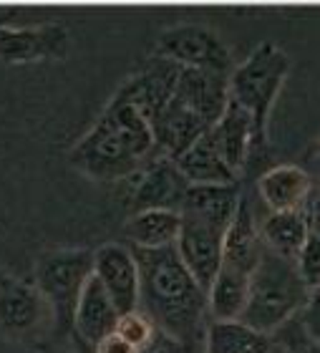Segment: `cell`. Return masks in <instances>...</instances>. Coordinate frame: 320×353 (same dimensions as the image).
I'll use <instances>...</instances> for the list:
<instances>
[{"instance_id":"obj_1","label":"cell","mask_w":320,"mask_h":353,"mask_svg":"<svg viewBox=\"0 0 320 353\" xmlns=\"http://www.w3.org/2000/svg\"><path fill=\"white\" fill-rule=\"evenodd\" d=\"M139 268V310L159 331L190 346L202 339L207 321V295L182 265L174 248L134 250Z\"/></svg>"},{"instance_id":"obj_2","label":"cell","mask_w":320,"mask_h":353,"mask_svg":"<svg viewBox=\"0 0 320 353\" xmlns=\"http://www.w3.org/2000/svg\"><path fill=\"white\" fill-rule=\"evenodd\" d=\"M154 159L152 129L131 103L114 96L71 149V164L96 182H121Z\"/></svg>"},{"instance_id":"obj_3","label":"cell","mask_w":320,"mask_h":353,"mask_svg":"<svg viewBox=\"0 0 320 353\" xmlns=\"http://www.w3.org/2000/svg\"><path fill=\"white\" fill-rule=\"evenodd\" d=\"M318 290L303 283L295 263L277 258L262 248L257 265L248 280V303L240 321L260 333H275L285 321L298 316Z\"/></svg>"},{"instance_id":"obj_4","label":"cell","mask_w":320,"mask_h":353,"mask_svg":"<svg viewBox=\"0 0 320 353\" xmlns=\"http://www.w3.org/2000/svg\"><path fill=\"white\" fill-rule=\"evenodd\" d=\"M290 74V56L275 43H260L245 63L230 71V101L237 103L252 121L255 149L262 154L268 149V119Z\"/></svg>"},{"instance_id":"obj_5","label":"cell","mask_w":320,"mask_h":353,"mask_svg":"<svg viewBox=\"0 0 320 353\" xmlns=\"http://www.w3.org/2000/svg\"><path fill=\"white\" fill-rule=\"evenodd\" d=\"M91 272H94L91 250L71 248V250L46 252L43 258H38L33 285L41 290L46 305L51 310V339L59 346L71 341L73 313Z\"/></svg>"},{"instance_id":"obj_6","label":"cell","mask_w":320,"mask_h":353,"mask_svg":"<svg viewBox=\"0 0 320 353\" xmlns=\"http://www.w3.org/2000/svg\"><path fill=\"white\" fill-rule=\"evenodd\" d=\"M157 56L179 68H199L227 76L232 68V56L225 41L199 23H184L164 30L157 41Z\"/></svg>"},{"instance_id":"obj_7","label":"cell","mask_w":320,"mask_h":353,"mask_svg":"<svg viewBox=\"0 0 320 353\" xmlns=\"http://www.w3.org/2000/svg\"><path fill=\"white\" fill-rule=\"evenodd\" d=\"M46 323L51 328V310L41 290L0 265V336L28 341L36 339Z\"/></svg>"},{"instance_id":"obj_8","label":"cell","mask_w":320,"mask_h":353,"mask_svg":"<svg viewBox=\"0 0 320 353\" xmlns=\"http://www.w3.org/2000/svg\"><path fill=\"white\" fill-rule=\"evenodd\" d=\"M131 190L126 207L129 214L144 212V210H174L179 212L182 197L187 192V179L177 170L174 159L154 157L139 172L129 176Z\"/></svg>"},{"instance_id":"obj_9","label":"cell","mask_w":320,"mask_h":353,"mask_svg":"<svg viewBox=\"0 0 320 353\" xmlns=\"http://www.w3.org/2000/svg\"><path fill=\"white\" fill-rule=\"evenodd\" d=\"M94 258V278L101 283L114 308L131 313L139 308V268L137 258L126 243H106L91 250Z\"/></svg>"},{"instance_id":"obj_10","label":"cell","mask_w":320,"mask_h":353,"mask_svg":"<svg viewBox=\"0 0 320 353\" xmlns=\"http://www.w3.org/2000/svg\"><path fill=\"white\" fill-rule=\"evenodd\" d=\"M71 46L68 30L61 23L13 28L0 23V61L3 63H33V61L66 59Z\"/></svg>"},{"instance_id":"obj_11","label":"cell","mask_w":320,"mask_h":353,"mask_svg":"<svg viewBox=\"0 0 320 353\" xmlns=\"http://www.w3.org/2000/svg\"><path fill=\"white\" fill-rule=\"evenodd\" d=\"M222 235L225 232L199 225L194 220H184V217L179 225L174 250L187 268V272L197 280V285L202 288L204 293L214 280L217 270L222 268Z\"/></svg>"},{"instance_id":"obj_12","label":"cell","mask_w":320,"mask_h":353,"mask_svg":"<svg viewBox=\"0 0 320 353\" xmlns=\"http://www.w3.org/2000/svg\"><path fill=\"white\" fill-rule=\"evenodd\" d=\"M117 318L119 310L114 308L111 298L91 272V278L86 280V285L81 290L76 313H73L71 341L81 353H94L96 343L106 339L109 333H114Z\"/></svg>"},{"instance_id":"obj_13","label":"cell","mask_w":320,"mask_h":353,"mask_svg":"<svg viewBox=\"0 0 320 353\" xmlns=\"http://www.w3.org/2000/svg\"><path fill=\"white\" fill-rule=\"evenodd\" d=\"M318 194L308 199V205L298 212H270L260 222V243L262 248L277 258L295 260L303 250L310 232H318Z\"/></svg>"},{"instance_id":"obj_14","label":"cell","mask_w":320,"mask_h":353,"mask_svg":"<svg viewBox=\"0 0 320 353\" xmlns=\"http://www.w3.org/2000/svg\"><path fill=\"white\" fill-rule=\"evenodd\" d=\"M174 96L207 126H214L230 103V76L199 68H179Z\"/></svg>"},{"instance_id":"obj_15","label":"cell","mask_w":320,"mask_h":353,"mask_svg":"<svg viewBox=\"0 0 320 353\" xmlns=\"http://www.w3.org/2000/svg\"><path fill=\"white\" fill-rule=\"evenodd\" d=\"M177 76H179V66H174V63H169L164 59H157L152 63H146L144 71L131 76L114 96L131 103L146 121H152L174 94Z\"/></svg>"},{"instance_id":"obj_16","label":"cell","mask_w":320,"mask_h":353,"mask_svg":"<svg viewBox=\"0 0 320 353\" xmlns=\"http://www.w3.org/2000/svg\"><path fill=\"white\" fill-rule=\"evenodd\" d=\"M240 182L237 184H190L179 205V217L225 232L234 210L240 205Z\"/></svg>"},{"instance_id":"obj_17","label":"cell","mask_w":320,"mask_h":353,"mask_svg":"<svg viewBox=\"0 0 320 353\" xmlns=\"http://www.w3.org/2000/svg\"><path fill=\"white\" fill-rule=\"evenodd\" d=\"M257 194L270 212H298L315 194V187L303 167L277 164L257 176Z\"/></svg>"},{"instance_id":"obj_18","label":"cell","mask_w":320,"mask_h":353,"mask_svg":"<svg viewBox=\"0 0 320 353\" xmlns=\"http://www.w3.org/2000/svg\"><path fill=\"white\" fill-rule=\"evenodd\" d=\"M210 134L225 164L237 174V179H242L245 170L252 162V149H255V134H252L250 117L237 103L230 101L225 114L217 119V124L210 126Z\"/></svg>"},{"instance_id":"obj_19","label":"cell","mask_w":320,"mask_h":353,"mask_svg":"<svg viewBox=\"0 0 320 353\" xmlns=\"http://www.w3.org/2000/svg\"><path fill=\"white\" fill-rule=\"evenodd\" d=\"M260 255L262 243L260 232H257L255 212H252L248 194H242L240 205H237L232 220H230L225 235H222V265L250 275Z\"/></svg>"},{"instance_id":"obj_20","label":"cell","mask_w":320,"mask_h":353,"mask_svg":"<svg viewBox=\"0 0 320 353\" xmlns=\"http://www.w3.org/2000/svg\"><path fill=\"white\" fill-rule=\"evenodd\" d=\"M187 184H237V174L225 164L210 129L174 159Z\"/></svg>"},{"instance_id":"obj_21","label":"cell","mask_w":320,"mask_h":353,"mask_svg":"<svg viewBox=\"0 0 320 353\" xmlns=\"http://www.w3.org/2000/svg\"><path fill=\"white\" fill-rule=\"evenodd\" d=\"M182 217L174 210H144L129 214L124 222L126 245L134 250H161L174 248Z\"/></svg>"},{"instance_id":"obj_22","label":"cell","mask_w":320,"mask_h":353,"mask_svg":"<svg viewBox=\"0 0 320 353\" xmlns=\"http://www.w3.org/2000/svg\"><path fill=\"white\" fill-rule=\"evenodd\" d=\"M204 353H272V339L237 321H210L202 333Z\"/></svg>"},{"instance_id":"obj_23","label":"cell","mask_w":320,"mask_h":353,"mask_svg":"<svg viewBox=\"0 0 320 353\" xmlns=\"http://www.w3.org/2000/svg\"><path fill=\"white\" fill-rule=\"evenodd\" d=\"M248 272L222 265L207 288V316L210 321H237L248 303Z\"/></svg>"},{"instance_id":"obj_24","label":"cell","mask_w":320,"mask_h":353,"mask_svg":"<svg viewBox=\"0 0 320 353\" xmlns=\"http://www.w3.org/2000/svg\"><path fill=\"white\" fill-rule=\"evenodd\" d=\"M270 339L280 353H320V336L308 331L298 316L285 321L275 333H270Z\"/></svg>"},{"instance_id":"obj_25","label":"cell","mask_w":320,"mask_h":353,"mask_svg":"<svg viewBox=\"0 0 320 353\" xmlns=\"http://www.w3.org/2000/svg\"><path fill=\"white\" fill-rule=\"evenodd\" d=\"M154 331H157L154 321L146 316L144 310H139V308L131 310V313H121V316L117 318V325H114V333L121 336V339H124L129 346L137 348V351L149 343Z\"/></svg>"},{"instance_id":"obj_26","label":"cell","mask_w":320,"mask_h":353,"mask_svg":"<svg viewBox=\"0 0 320 353\" xmlns=\"http://www.w3.org/2000/svg\"><path fill=\"white\" fill-rule=\"evenodd\" d=\"M295 263V270L303 278L310 290H318L320 283V252H318V232H310V237L306 240L303 250L298 252V258L292 260Z\"/></svg>"},{"instance_id":"obj_27","label":"cell","mask_w":320,"mask_h":353,"mask_svg":"<svg viewBox=\"0 0 320 353\" xmlns=\"http://www.w3.org/2000/svg\"><path fill=\"white\" fill-rule=\"evenodd\" d=\"M137 353H187V346H184L182 341H177L174 336H169L164 331H154V336L149 339L146 346H141Z\"/></svg>"},{"instance_id":"obj_28","label":"cell","mask_w":320,"mask_h":353,"mask_svg":"<svg viewBox=\"0 0 320 353\" xmlns=\"http://www.w3.org/2000/svg\"><path fill=\"white\" fill-rule=\"evenodd\" d=\"M94 353H137V348L129 346L121 336H117V333H109L106 339H101L99 343H96Z\"/></svg>"},{"instance_id":"obj_29","label":"cell","mask_w":320,"mask_h":353,"mask_svg":"<svg viewBox=\"0 0 320 353\" xmlns=\"http://www.w3.org/2000/svg\"><path fill=\"white\" fill-rule=\"evenodd\" d=\"M272 353H280V351H277V348H272Z\"/></svg>"}]
</instances>
